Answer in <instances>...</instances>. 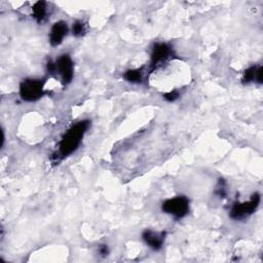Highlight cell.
I'll use <instances>...</instances> for the list:
<instances>
[{
  "label": "cell",
  "mask_w": 263,
  "mask_h": 263,
  "mask_svg": "<svg viewBox=\"0 0 263 263\" xmlns=\"http://www.w3.org/2000/svg\"><path fill=\"white\" fill-rule=\"evenodd\" d=\"M45 82L39 79H26L20 85V96L23 100L33 102L43 96Z\"/></svg>",
  "instance_id": "obj_3"
},
{
  "label": "cell",
  "mask_w": 263,
  "mask_h": 263,
  "mask_svg": "<svg viewBox=\"0 0 263 263\" xmlns=\"http://www.w3.org/2000/svg\"><path fill=\"white\" fill-rule=\"evenodd\" d=\"M56 72L59 73L62 83L68 84L73 78V62L68 55L61 56L56 62Z\"/></svg>",
  "instance_id": "obj_6"
},
{
  "label": "cell",
  "mask_w": 263,
  "mask_h": 263,
  "mask_svg": "<svg viewBox=\"0 0 263 263\" xmlns=\"http://www.w3.org/2000/svg\"><path fill=\"white\" fill-rule=\"evenodd\" d=\"M252 81H257L258 83L262 82V67L261 66H252L247 69L243 75V82L249 83Z\"/></svg>",
  "instance_id": "obj_9"
},
{
  "label": "cell",
  "mask_w": 263,
  "mask_h": 263,
  "mask_svg": "<svg viewBox=\"0 0 263 263\" xmlns=\"http://www.w3.org/2000/svg\"><path fill=\"white\" fill-rule=\"evenodd\" d=\"M163 211L175 219H182L189 212V200L185 196H176L163 204Z\"/></svg>",
  "instance_id": "obj_2"
},
{
  "label": "cell",
  "mask_w": 263,
  "mask_h": 263,
  "mask_svg": "<svg viewBox=\"0 0 263 263\" xmlns=\"http://www.w3.org/2000/svg\"><path fill=\"white\" fill-rule=\"evenodd\" d=\"M260 204V195L255 193L252 195L251 200L246 203H235L230 211V217L233 220H243L248 216L252 215L258 208Z\"/></svg>",
  "instance_id": "obj_4"
},
{
  "label": "cell",
  "mask_w": 263,
  "mask_h": 263,
  "mask_svg": "<svg viewBox=\"0 0 263 263\" xmlns=\"http://www.w3.org/2000/svg\"><path fill=\"white\" fill-rule=\"evenodd\" d=\"M32 14L34 19L38 23H43L47 20L48 16V7L45 2H37L32 8Z\"/></svg>",
  "instance_id": "obj_10"
},
{
  "label": "cell",
  "mask_w": 263,
  "mask_h": 263,
  "mask_svg": "<svg viewBox=\"0 0 263 263\" xmlns=\"http://www.w3.org/2000/svg\"><path fill=\"white\" fill-rule=\"evenodd\" d=\"M86 32V25L82 21H76L72 26V33L76 37L84 35Z\"/></svg>",
  "instance_id": "obj_12"
},
{
  "label": "cell",
  "mask_w": 263,
  "mask_h": 263,
  "mask_svg": "<svg viewBox=\"0 0 263 263\" xmlns=\"http://www.w3.org/2000/svg\"><path fill=\"white\" fill-rule=\"evenodd\" d=\"M90 126L89 120H81L73 124L63 136L60 145L58 157L66 158L72 155L79 146L84 134Z\"/></svg>",
  "instance_id": "obj_1"
},
{
  "label": "cell",
  "mask_w": 263,
  "mask_h": 263,
  "mask_svg": "<svg viewBox=\"0 0 263 263\" xmlns=\"http://www.w3.org/2000/svg\"><path fill=\"white\" fill-rule=\"evenodd\" d=\"M68 32V26L65 22L60 21L54 24L50 33V42L53 47L60 46Z\"/></svg>",
  "instance_id": "obj_7"
},
{
  "label": "cell",
  "mask_w": 263,
  "mask_h": 263,
  "mask_svg": "<svg viewBox=\"0 0 263 263\" xmlns=\"http://www.w3.org/2000/svg\"><path fill=\"white\" fill-rule=\"evenodd\" d=\"M165 235L166 233L165 232H155L152 230H145L142 234V237H143V240L154 250H160L164 244V240H165Z\"/></svg>",
  "instance_id": "obj_8"
},
{
  "label": "cell",
  "mask_w": 263,
  "mask_h": 263,
  "mask_svg": "<svg viewBox=\"0 0 263 263\" xmlns=\"http://www.w3.org/2000/svg\"><path fill=\"white\" fill-rule=\"evenodd\" d=\"M164 98H165V100H167L169 102H173L179 98V93L177 91H171V92L166 93L164 95Z\"/></svg>",
  "instance_id": "obj_13"
},
{
  "label": "cell",
  "mask_w": 263,
  "mask_h": 263,
  "mask_svg": "<svg viewBox=\"0 0 263 263\" xmlns=\"http://www.w3.org/2000/svg\"><path fill=\"white\" fill-rule=\"evenodd\" d=\"M173 56L172 49L166 43H157L154 47L151 54V71L156 70L160 66H162L165 62H167Z\"/></svg>",
  "instance_id": "obj_5"
},
{
  "label": "cell",
  "mask_w": 263,
  "mask_h": 263,
  "mask_svg": "<svg viewBox=\"0 0 263 263\" xmlns=\"http://www.w3.org/2000/svg\"><path fill=\"white\" fill-rule=\"evenodd\" d=\"M99 252H100V254H101V255H103V256L108 255V253H109L108 247H107V246H101V247H100V249H99Z\"/></svg>",
  "instance_id": "obj_15"
},
{
  "label": "cell",
  "mask_w": 263,
  "mask_h": 263,
  "mask_svg": "<svg viewBox=\"0 0 263 263\" xmlns=\"http://www.w3.org/2000/svg\"><path fill=\"white\" fill-rule=\"evenodd\" d=\"M216 194L219 195V196L222 198V199L226 195V189H225L224 183H223L222 181L219 182V185H218V187H217V189H216Z\"/></svg>",
  "instance_id": "obj_14"
},
{
  "label": "cell",
  "mask_w": 263,
  "mask_h": 263,
  "mask_svg": "<svg viewBox=\"0 0 263 263\" xmlns=\"http://www.w3.org/2000/svg\"><path fill=\"white\" fill-rule=\"evenodd\" d=\"M123 78L132 83H139L143 79V73L140 69H132L123 74Z\"/></svg>",
  "instance_id": "obj_11"
}]
</instances>
